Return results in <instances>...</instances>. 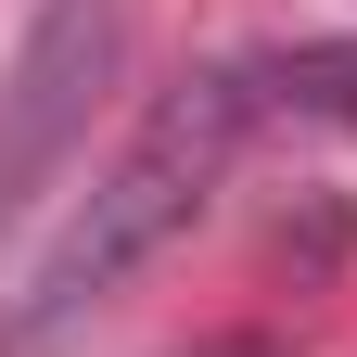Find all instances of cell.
Masks as SVG:
<instances>
[{
    "label": "cell",
    "mask_w": 357,
    "mask_h": 357,
    "mask_svg": "<svg viewBox=\"0 0 357 357\" xmlns=\"http://www.w3.org/2000/svg\"><path fill=\"white\" fill-rule=\"evenodd\" d=\"M243 128H255V89L243 77H178L166 102L141 115V141H128L115 166H102V192L77 204V230L26 268V306H13V344H38V332H64L77 306H102L141 255H166L178 230L204 217V192L230 178V153H243Z\"/></svg>",
    "instance_id": "obj_1"
},
{
    "label": "cell",
    "mask_w": 357,
    "mask_h": 357,
    "mask_svg": "<svg viewBox=\"0 0 357 357\" xmlns=\"http://www.w3.org/2000/svg\"><path fill=\"white\" fill-rule=\"evenodd\" d=\"M102 77H115V0H52L38 38L13 52V77H0V217H26L38 178L77 153Z\"/></svg>",
    "instance_id": "obj_2"
}]
</instances>
